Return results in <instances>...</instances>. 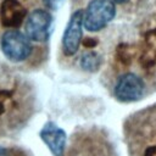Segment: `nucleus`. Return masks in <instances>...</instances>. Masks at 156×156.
Here are the masks:
<instances>
[{
    "mask_svg": "<svg viewBox=\"0 0 156 156\" xmlns=\"http://www.w3.org/2000/svg\"><path fill=\"white\" fill-rule=\"evenodd\" d=\"M116 16V4L111 0H90L84 10L83 24L89 32L104 29Z\"/></svg>",
    "mask_w": 156,
    "mask_h": 156,
    "instance_id": "obj_1",
    "label": "nucleus"
},
{
    "mask_svg": "<svg viewBox=\"0 0 156 156\" xmlns=\"http://www.w3.org/2000/svg\"><path fill=\"white\" fill-rule=\"evenodd\" d=\"M1 49L10 61L21 62L29 57L33 48L26 34L17 29H10L2 34Z\"/></svg>",
    "mask_w": 156,
    "mask_h": 156,
    "instance_id": "obj_2",
    "label": "nucleus"
},
{
    "mask_svg": "<svg viewBox=\"0 0 156 156\" xmlns=\"http://www.w3.org/2000/svg\"><path fill=\"white\" fill-rule=\"evenodd\" d=\"M52 28V16L49 11L37 9L32 11L24 23V30L28 39L34 41H46L50 38Z\"/></svg>",
    "mask_w": 156,
    "mask_h": 156,
    "instance_id": "obj_3",
    "label": "nucleus"
},
{
    "mask_svg": "<svg viewBox=\"0 0 156 156\" xmlns=\"http://www.w3.org/2000/svg\"><path fill=\"white\" fill-rule=\"evenodd\" d=\"M113 93L116 99L121 102H134L143 98L145 84L138 74L128 72L117 79Z\"/></svg>",
    "mask_w": 156,
    "mask_h": 156,
    "instance_id": "obj_4",
    "label": "nucleus"
},
{
    "mask_svg": "<svg viewBox=\"0 0 156 156\" xmlns=\"http://www.w3.org/2000/svg\"><path fill=\"white\" fill-rule=\"evenodd\" d=\"M83 16H84V11L77 10L71 15L66 24L62 35V51L66 56L76 55L82 44L83 28H84Z\"/></svg>",
    "mask_w": 156,
    "mask_h": 156,
    "instance_id": "obj_5",
    "label": "nucleus"
},
{
    "mask_svg": "<svg viewBox=\"0 0 156 156\" xmlns=\"http://www.w3.org/2000/svg\"><path fill=\"white\" fill-rule=\"evenodd\" d=\"M40 138L54 156H63L67 135L62 128L56 126L54 122H48L40 130Z\"/></svg>",
    "mask_w": 156,
    "mask_h": 156,
    "instance_id": "obj_6",
    "label": "nucleus"
},
{
    "mask_svg": "<svg viewBox=\"0 0 156 156\" xmlns=\"http://www.w3.org/2000/svg\"><path fill=\"white\" fill-rule=\"evenodd\" d=\"M27 16L26 7L18 0H2L0 6V21L9 28H18Z\"/></svg>",
    "mask_w": 156,
    "mask_h": 156,
    "instance_id": "obj_7",
    "label": "nucleus"
},
{
    "mask_svg": "<svg viewBox=\"0 0 156 156\" xmlns=\"http://www.w3.org/2000/svg\"><path fill=\"white\" fill-rule=\"evenodd\" d=\"M139 62L144 68H150L156 65V28L145 34L144 48Z\"/></svg>",
    "mask_w": 156,
    "mask_h": 156,
    "instance_id": "obj_8",
    "label": "nucleus"
},
{
    "mask_svg": "<svg viewBox=\"0 0 156 156\" xmlns=\"http://www.w3.org/2000/svg\"><path fill=\"white\" fill-rule=\"evenodd\" d=\"M101 65H102V58H101L100 54H98L96 51H93V50L85 51L80 56V60H79L80 68L83 71L90 72V73H94V72L99 71Z\"/></svg>",
    "mask_w": 156,
    "mask_h": 156,
    "instance_id": "obj_9",
    "label": "nucleus"
},
{
    "mask_svg": "<svg viewBox=\"0 0 156 156\" xmlns=\"http://www.w3.org/2000/svg\"><path fill=\"white\" fill-rule=\"evenodd\" d=\"M132 58H133V52L128 44L123 43L116 48V60L121 62L123 66H128L132 62Z\"/></svg>",
    "mask_w": 156,
    "mask_h": 156,
    "instance_id": "obj_10",
    "label": "nucleus"
},
{
    "mask_svg": "<svg viewBox=\"0 0 156 156\" xmlns=\"http://www.w3.org/2000/svg\"><path fill=\"white\" fill-rule=\"evenodd\" d=\"M43 2L50 10H58L63 5L65 0H43Z\"/></svg>",
    "mask_w": 156,
    "mask_h": 156,
    "instance_id": "obj_11",
    "label": "nucleus"
},
{
    "mask_svg": "<svg viewBox=\"0 0 156 156\" xmlns=\"http://www.w3.org/2000/svg\"><path fill=\"white\" fill-rule=\"evenodd\" d=\"M96 44H98V40L94 39V38H87V39L83 40V45L85 48H88V49H93Z\"/></svg>",
    "mask_w": 156,
    "mask_h": 156,
    "instance_id": "obj_12",
    "label": "nucleus"
},
{
    "mask_svg": "<svg viewBox=\"0 0 156 156\" xmlns=\"http://www.w3.org/2000/svg\"><path fill=\"white\" fill-rule=\"evenodd\" d=\"M0 156H10V155H9V152H7V150H6V149L0 147Z\"/></svg>",
    "mask_w": 156,
    "mask_h": 156,
    "instance_id": "obj_13",
    "label": "nucleus"
},
{
    "mask_svg": "<svg viewBox=\"0 0 156 156\" xmlns=\"http://www.w3.org/2000/svg\"><path fill=\"white\" fill-rule=\"evenodd\" d=\"M113 4H124V2H127V1H129V0H111Z\"/></svg>",
    "mask_w": 156,
    "mask_h": 156,
    "instance_id": "obj_14",
    "label": "nucleus"
}]
</instances>
